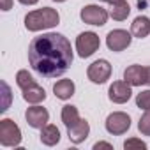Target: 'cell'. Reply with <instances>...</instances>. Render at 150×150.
<instances>
[{
	"instance_id": "cell-19",
	"label": "cell",
	"mask_w": 150,
	"mask_h": 150,
	"mask_svg": "<svg viewBox=\"0 0 150 150\" xmlns=\"http://www.w3.org/2000/svg\"><path fill=\"white\" fill-rule=\"evenodd\" d=\"M16 85H18L21 90H25V88L35 85V80L32 78V74H30L27 69H21V71L16 72Z\"/></svg>"
},
{
	"instance_id": "cell-27",
	"label": "cell",
	"mask_w": 150,
	"mask_h": 150,
	"mask_svg": "<svg viewBox=\"0 0 150 150\" xmlns=\"http://www.w3.org/2000/svg\"><path fill=\"white\" fill-rule=\"evenodd\" d=\"M146 83L150 85V67H146Z\"/></svg>"
},
{
	"instance_id": "cell-14",
	"label": "cell",
	"mask_w": 150,
	"mask_h": 150,
	"mask_svg": "<svg viewBox=\"0 0 150 150\" xmlns=\"http://www.w3.org/2000/svg\"><path fill=\"white\" fill-rule=\"evenodd\" d=\"M41 143L42 145H46V146H55V145H58V141H60V131H58V127L57 125H53V124H46L42 129H41Z\"/></svg>"
},
{
	"instance_id": "cell-5",
	"label": "cell",
	"mask_w": 150,
	"mask_h": 150,
	"mask_svg": "<svg viewBox=\"0 0 150 150\" xmlns=\"http://www.w3.org/2000/svg\"><path fill=\"white\" fill-rule=\"evenodd\" d=\"M111 76V64L104 58H99L96 62H92L87 69V78L96 83V85H103L110 80Z\"/></svg>"
},
{
	"instance_id": "cell-2",
	"label": "cell",
	"mask_w": 150,
	"mask_h": 150,
	"mask_svg": "<svg viewBox=\"0 0 150 150\" xmlns=\"http://www.w3.org/2000/svg\"><path fill=\"white\" fill-rule=\"evenodd\" d=\"M58 23H60V14L57 9H51V7L35 9L25 16V27L30 32H41L46 28H53Z\"/></svg>"
},
{
	"instance_id": "cell-20",
	"label": "cell",
	"mask_w": 150,
	"mask_h": 150,
	"mask_svg": "<svg viewBox=\"0 0 150 150\" xmlns=\"http://www.w3.org/2000/svg\"><path fill=\"white\" fill-rule=\"evenodd\" d=\"M138 131L143 136H150V110H145V113L141 115L138 122Z\"/></svg>"
},
{
	"instance_id": "cell-28",
	"label": "cell",
	"mask_w": 150,
	"mask_h": 150,
	"mask_svg": "<svg viewBox=\"0 0 150 150\" xmlns=\"http://www.w3.org/2000/svg\"><path fill=\"white\" fill-rule=\"evenodd\" d=\"M53 2H65V0H53Z\"/></svg>"
},
{
	"instance_id": "cell-21",
	"label": "cell",
	"mask_w": 150,
	"mask_h": 150,
	"mask_svg": "<svg viewBox=\"0 0 150 150\" xmlns=\"http://www.w3.org/2000/svg\"><path fill=\"white\" fill-rule=\"evenodd\" d=\"M136 106L139 110H150V90H141L136 96Z\"/></svg>"
},
{
	"instance_id": "cell-24",
	"label": "cell",
	"mask_w": 150,
	"mask_h": 150,
	"mask_svg": "<svg viewBox=\"0 0 150 150\" xmlns=\"http://www.w3.org/2000/svg\"><path fill=\"white\" fill-rule=\"evenodd\" d=\"M13 7V0H0V9L2 11H9Z\"/></svg>"
},
{
	"instance_id": "cell-6",
	"label": "cell",
	"mask_w": 150,
	"mask_h": 150,
	"mask_svg": "<svg viewBox=\"0 0 150 150\" xmlns=\"http://www.w3.org/2000/svg\"><path fill=\"white\" fill-rule=\"evenodd\" d=\"M106 131L113 136H120V134H125L129 129H131V117L124 111H113L108 115L106 118Z\"/></svg>"
},
{
	"instance_id": "cell-1",
	"label": "cell",
	"mask_w": 150,
	"mask_h": 150,
	"mask_svg": "<svg viewBox=\"0 0 150 150\" xmlns=\"http://www.w3.org/2000/svg\"><path fill=\"white\" fill-rule=\"evenodd\" d=\"M74 58L71 42L65 35L48 32L34 37L28 44V62L32 69L44 78H57L71 67Z\"/></svg>"
},
{
	"instance_id": "cell-25",
	"label": "cell",
	"mask_w": 150,
	"mask_h": 150,
	"mask_svg": "<svg viewBox=\"0 0 150 150\" xmlns=\"http://www.w3.org/2000/svg\"><path fill=\"white\" fill-rule=\"evenodd\" d=\"M20 4H23V6H34V4H37L39 0H18Z\"/></svg>"
},
{
	"instance_id": "cell-13",
	"label": "cell",
	"mask_w": 150,
	"mask_h": 150,
	"mask_svg": "<svg viewBox=\"0 0 150 150\" xmlns=\"http://www.w3.org/2000/svg\"><path fill=\"white\" fill-rule=\"evenodd\" d=\"M131 34H132V37L145 39L150 34V18L148 16H136L131 23Z\"/></svg>"
},
{
	"instance_id": "cell-15",
	"label": "cell",
	"mask_w": 150,
	"mask_h": 150,
	"mask_svg": "<svg viewBox=\"0 0 150 150\" xmlns=\"http://www.w3.org/2000/svg\"><path fill=\"white\" fill-rule=\"evenodd\" d=\"M74 90H76V87H74V81L72 80H58L55 85H53V92L58 99L62 101H67L74 96Z\"/></svg>"
},
{
	"instance_id": "cell-9",
	"label": "cell",
	"mask_w": 150,
	"mask_h": 150,
	"mask_svg": "<svg viewBox=\"0 0 150 150\" xmlns=\"http://www.w3.org/2000/svg\"><path fill=\"white\" fill-rule=\"evenodd\" d=\"M108 97L115 104H124L132 97V87L124 80V81H113L108 88Z\"/></svg>"
},
{
	"instance_id": "cell-10",
	"label": "cell",
	"mask_w": 150,
	"mask_h": 150,
	"mask_svg": "<svg viewBox=\"0 0 150 150\" xmlns=\"http://www.w3.org/2000/svg\"><path fill=\"white\" fill-rule=\"evenodd\" d=\"M25 118H27V124L34 129H42L48 122H50V113L46 108L39 106V104H34L32 108L27 110L25 113Z\"/></svg>"
},
{
	"instance_id": "cell-11",
	"label": "cell",
	"mask_w": 150,
	"mask_h": 150,
	"mask_svg": "<svg viewBox=\"0 0 150 150\" xmlns=\"http://www.w3.org/2000/svg\"><path fill=\"white\" fill-rule=\"evenodd\" d=\"M124 80L131 87H141L146 83V65L132 64L124 71Z\"/></svg>"
},
{
	"instance_id": "cell-23",
	"label": "cell",
	"mask_w": 150,
	"mask_h": 150,
	"mask_svg": "<svg viewBox=\"0 0 150 150\" xmlns=\"http://www.w3.org/2000/svg\"><path fill=\"white\" fill-rule=\"evenodd\" d=\"M99 148H110V150H113V145L111 143H106V141H97L94 145V150H99Z\"/></svg>"
},
{
	"instance_id": "cell-16",
	"label": "cell",
	"mask_w": 150,
	"mask_h": 150,
	"mask_svg": "<svg viewBox=\"0 0 150 150\" xmlns=\"http://www.w3.org/2000/svg\"><path fill=\"white\" fill-rule=\"evenodd\" d=\"M23 99L28 104H39V103H42L46 99V90L35 83V85H32V87L23 90Z\"/></svg>"
},
{
	"instance_id": "cell-22",
	"label": "cell",
	"mask_w": 150,
	"mask_h": 150,
	"mask_svg": "<svg viewBox=\"0 0 150 150\" xmlns=\"http://www.w3.org/2000/svg\"><path fill=\"white\" fill-rule=\"evenodd\" d=\"M124 148L125 150H131V148H146V143L138 139V138H129L124 141Z\"/></svg>"
},
{
	"instance_id": "cell-18",
	"label": "cell",
	"mask_w": 150,
	"mask_h": 150,
	"mask_svg": "<svg viewBox=\"0 0 150 150\" xmlns=\"http://www.w3.org/2000/svg\"><path fill=\"white\" fill-rule=\"evenodd\" d=\"M131 14V6L125 2H118V4H113L110 7V16L115 20V21H124L127 20V16Z\"/></svg>"
},
{
	"instance_id": "cell-7",
	"label": "cell",
	"mask_w": 150,
	"mask_h": 150,
	"mask_svg": "<svg viewBox=\"0 0 150 150\" xmlns=\"http://www.w3.org/2000/svg\"><path fill=\"white\" fill-rule=\"evenodd\" d=\"M131 42H132V34L124 28H115V30L108 32V35H106V46L110 51H115V53L127 50L131 46Z\"/></svg>"
},
{
	"instance_id": "cell-3",
	"label": "cell",
	"mask_w": 150,
	"mask_h": 150,
	"mask_svg": "<svg viewBox=\"0 0 150 150\" xmlns=\"http://www.w3.org/2000/svg\"><path fill=\"white\" fill-rule=\"evenodd\" d=\"M21 143V129L11 118L0 120V145L2 146H18Z\"/></svg>"
},
{
	"instance_id": "cell-4",
	"label": "cell",
	"mask_w": 150,
	"mask_h": 150,
	"mask_svg": "<svg viewBox=\"0 0 150 150\" xmlns=\"http://www.w3.org/2000/svg\"><path fill=\"white\" fill-rule=\"evenodd\" d=\"M101 46V39L96 32H81L76 37V51L81 58L92 57Z\"/></svg>"
},
{
	"instance_id": "cell-17",
	"label": "cell",
	"mask_w": 150,
	"mask_h": 150,
	"mask_svg": "<svg viewBox=\"0 0 150 150\" xmlns=\"http://www.w3.org/2000/svg\"><path fill=\"white\" fill-rule=\"evenodd\" d=\"M60 117H62V122H64V125L65 127H71V125H74L81 117H80V113H78V108L76 106H72V104H65L64 108H62V113H60Z\"/></svg>"
},
{
	"instance_id": "cell-8",
	"label": "cell",
	"mask_w": 150,
	"mask_h": 150,
	"mask_svg": "<svg viewBox=\"0 0 150 150\" xmlns=\"http://www.w3.org/2000/svg\"><path fill=\"white\" fill-rule=\"evenodd\" d=\"M108 16H110V13H108L104 7L96 6V4L85 6V7L81 9V13H80V18L83 20V23L94 25V27H103V25H106Z\"/></svg>"
},
{
	"instance_id": "cell-12",
	"label": "cell",
	"mask_w": 150,
	"mask_h": 150,
	"mask_svg": "<svg viewBox=\"0 0 150 150\" xmlns=\"http://www.w3.org/2000/svg\"><path fill=\"white\" fill-rule=\"evenodd\" d=\"M90 134V124L85 120V118H80L74 125L67 127V136H69V141L74 143V145H80L83 143Z\"/></svg>"
},
{
	"instance_id": "cell-26",
	"label": "cell",
	"mask_w": 150,
	"mask_h": 150,
	"mask_svg": "<svg viewBox=\"0 0 150 150\" xmlns=\"http://www.w3.org/2000/svg\"><path fill=\"white\" fill-rule=\"evenodd\" d=\"M99 2H108L110 6H113V4H118V2H124V0H99Z\"/></svg>"
}]
</instances>
